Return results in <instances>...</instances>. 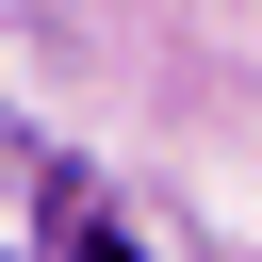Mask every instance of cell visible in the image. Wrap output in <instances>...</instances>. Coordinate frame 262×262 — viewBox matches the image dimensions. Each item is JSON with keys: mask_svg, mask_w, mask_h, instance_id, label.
<instances>
[{"mask_svg": "<svg viewBox=\"0 0 262 262\" xmlns=\"http://www.w3.org/2000/svg\"><path fill=\"white\" fill-rule=\"evenodd\" d=\"M66 262H131V246H115V229H82V246H66Z\"/></svg>", "mask_w": 262, "mask_h": 262, "instance_id": "obj_1", "label": "cell"}]
</instances>
